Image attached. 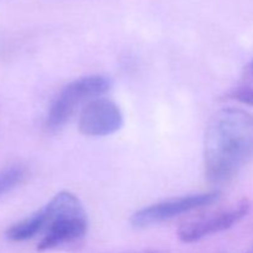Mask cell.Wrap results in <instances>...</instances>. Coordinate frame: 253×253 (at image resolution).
I'll list each match as a JSON object with an SVG mask.
<instances>
[{"label":"cell","instance_id":"52a82bcc","mask_svg":"<svg viewBox=\"0 0 253 253\" xmlns=\"http://www.w3.org/2000/svg\"><path fill=\"white\" fill-rule=\"evenodd\" d=\"M44 227H46V214L42 208L30 216L10 226L6 231V239L11 242H25L34 239L40 232L44 231Z\"/></svg>","mask_w":253,"mask_h":253},{"label":"cell","instance_id":"8fae6325","mask_svg":"<svg viewBox=\"0 0 253 253\" xmlns=\"http://www.w3.org/2000/svg\"><path fill=\"white\" fill-rule=\"evenodd\" d=\"M247 253H253V247H252V249H251V250H250V251H249V252H247Z\"/></svg>","mask_w":253,"mask_h":253},{"label":"cell","instance_id":"7a4b0ae2","mask_svg":"<svg viewBox=\"0 0 253 253\" xmlns=\"http://www.w3.org/2000/svg\"><path fill=\"white\" fill-rule=\"evenodd\" d=\"M46 214L44 235L37 250L48 251L82 239L88 230L85 210L77 195L61 192L43 207Z\"/></svg>","mask_w":253,"mask_h":253},{"label":"cell","instance_id":"8992f818","mask_svg":"<svg viewBox=\"0 0 253 253\" xmlns=\"http://www.w3.org/2000/svg\"><path fill=\"white\" fill-rule=\"evenodd\" d=\"M124 125L120 108L106 98H94L81 111L78 128L89 137H104L118 132Z\"/></svg>","mask_w":253,"mask_h":253},{"label":"cell","instance_id":"6da1fadb","mask_svg":"<svg viewBox=\"0 0 253 253\" xmlns=\"http://www.w3.org/2000/svg\"><path fill=\"white\" fill-rule=\"evenodd\" d=\"M253 156V115L224 108L208 124L204 138L205 173L211 182L231 179Z\"/></svg>","mask_w":253,"mask_h":253},{"label":"cell","instance_id":"30bf717a","mask_svg":"<svg viewBox=\"0 0 253 253\" xmlns=\"http://www.w3.org/2000/svg\"><path fill=\"white\" fill-rule=\"evenodd\" d=\"M124 253H162L157 250H143V251H136V252H124Z\"/></svg>","mask_w":253,"mask_h":253},{"label":"cell","instance_id":"3957f363","mask_svg":"<svg viewBox=\"0 0 253 253\" xmlns=\"http://www.w3.org/2000/svg\"><path fill=\"white\" fill-rule=\"evenodd\" d=\"M110 86V79L104 76H89L73 81L62 89L52 103L47 114L46 126L49 130L61 128L84 100L106 93Z\"/></svg>","mask_w":253,"mask_h":253},{"label":"cell","instance_id":"277c9868","mask_svg":"<svg viewBox=\"0 0 253 253\" xmlns=\"http://www.w3.org/2000/svg\"><path fill=\"white\" fill-rule=\"evenodd\" d=\"M219 192H209L163 200L136 211L131 216V224L135 227H147L161 224L192 210L212 204L219 199Z\"/></svg>","mask_w":253,"mask_h":253},{"label":"cell","instance_id":"9c48e42d","mask_svg":"<svg viewBox=\"0 0 253 253\" xmlns=\"http://www.w3.org/2000/svg\"><path fill=\"white\" fill-rule=\"evenodd\" d=\"M232 98L237 99V100L242 101L249 105H253V90L250 88H240L232 94Z\"/></svg>","mask_w":253,"mask_h":253},{"label":"cell","instance_id":"ba28073f","mask_svg":"<svg viewBox=\"0 0 253 253\" xmlns=\"http://www.w3.org/2000/svg\"><path fill=\"white\" fill-rule=\"evenodd\" d=\"M25 178V168L20 165H12L0 170V197L14 189Z\"/></svg>","mask_w":253,"mask_h":253},{"label":"cell","instance_id":"5b68a950","mask_svg":"<svg viewBox=\"0 0 253 253\" xmlns=\"http://www.w3.org/2000/svg\"><path fill=\"white\" fill-rule=\"evenodd\" d=\"M250 211V204L247 200H241L237 204L220 210L208 216L199 217L197 220L182 225L178 230V237L185 244L200 241L210 235L222 232L231 229L234 225L241 221Z\"/></svg>","mask_w":253,"mask_h":253}]
</instances>
